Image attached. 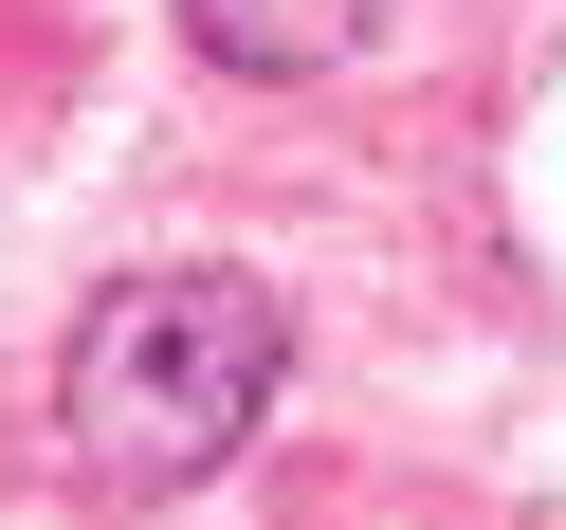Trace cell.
<instances>
[{"label": "cell", "instance_id": "obj_1", "mask_svg": "<svg viewBox=\"0 0 566 530\" xmlns=\"http://www.w3.org/2000/svg\"><path fill=\"white\" fill-rule=\"evenodd\" d=\"M274 384H293V311L256 274H220V257L111 274L74 311V366H55V457L92 493H201L274 420Z\"/></svg>", "mask_w": 566, "mask_h": 530}, {"label": "cell", "instance_id": "obj_2", "mask_svg": "<svg viewBox=\"0 0 566 530\" xmlns=\"http://www.w3.org/2000/svg\"><path fill=\"white\" fill-rule=\"evenodd\" d=\"M184 38L220 74H256V92H311V74H347L384 38V0H184Z\"/></svg>", "mask_w": 566, "mask_h": 530}]
</instances>
